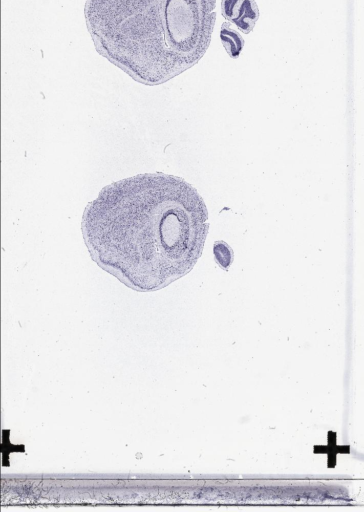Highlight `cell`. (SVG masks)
<instances>
[{
    "mask_svg": "<svg viewBox=\"0 0 364 512\" xmlns=\"http://www.w3.org/2000/svg\"><path fill=\"white\" fill-rule=\"evenodd\" d=\"M216 0H86L84 15L96 51L133 80L169 81L207 51Z\"/></svg>",
    "mask_w": 364,
    "mask_h": 512,
    "instance_id": "cell-2",
    "label": "cell"
},
{
    "mask_svg": "<svg viewBox=\"0 0 364 512\" xmlns=\"http://www.w3.org/2000/svg\"><path fill=\"white\" fill-rule=\"evenodd\" d=\"M241 2L242 0H222L221 12L223 17L231 22L235 17Z\"/></svg>",
    "mask_w": 364,
    "mask_h": 512,
    "instance_id": "cell-6",
    "label": "cell"
},
{
    "mask_svg": "<svg viewBox=\"0 0 364 512\" xmlns=\"http://www.w3.org/2000/svg\"><path fill=\"white\" fill-rule=\"evenodd\" d=\"M213 254L217 264L227 270L233 261V251L224 241H217L213 246Z\"/></svg>",
    "mask_w": 364,
    "mask_h": 512,
    "instance_id": "cell-5",
    "label": "cell"
},
{
    "mask_svg": "<svg viewBox=\"0 0 364 512\" xmlns=\"http://www.w3.org/2000/svg\"><path fill=\"white\" fill-rule=\"evenodd\" d=\"M206 205L184 179L139 174L104 187L82 217L93 261L125 285L153 291L187 274L202 255Z\"/></svg>",
    "mask_w": 364,
    "mask_h": 512,
    "instance_id": "cell-1",
    "label": "cell"
},
{
    "mask_svg": "<svg viewBox=\"0 0 364 512\" xmlns=\"http://www.w3.org/2000/svg\"><path fill=\"white\" fill-rule=\"evenodd\" d=\"M220 39L228 55L236 59L244 47V39L229 23H223L220 31Z\"/></svg>",
    "mask_w": 364,
    "mask_h": 512,
    "instance_id": "cell-4",
    "label": "cell"
},
{
    "mask_svg": "<svg viewBox=\"0 0 364 512\" xmlns=\"http://www.w3.org/2000/svg\"><path fill=\"white\" fill-rule=\"evenodd\" d=\"M259 18V10L254 0H242L235 17L232 19L239 30L249 34Z\"/></svg>",
    "mask_w": 364,
    "mask_h": 512,
    "instance_id": "cell-3",
    "label": "cell"
}]
</instances>
